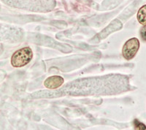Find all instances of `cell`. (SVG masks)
Masks as SVG:
<instances>
[{
  "mask_svg": "<svg viewBox=\"0 0 146 130\" xmlns=\"http://www.w3.org/2000/svg\"><path fill=\"white\" fill-rule=\"evenodd\" d=\"M33 58V53L29 47L17 50L11 57V64L14 67H21L28 64Z\"/></svg>",
  "mask_w": 146,
  "mask_h": 130,
  "instance_id": "obj_1",
  "label": "cell"
},
{
  "mask_svg": "<svg viewBox=\"0 0 146 130\" xmlns=\"http://www.w3.org/2000/svg\"><path fill=\"white\" fill-rule=\"evenodd\" d=\"M140 35L143 40L146 41V24H145L140 29Z\"/></svg>",
  "mask_w": 146,
  "mask_h": 130,
  "instance_id": "obj_6",
  "label": "cell"
},
{
  "mask_svg": "<svg viewBox=\"0 0 146 130\" xmlns=\"http://www.w3.org/2000/svg\"><path fill=\"white\" fill-rule=\"evenodd\" d=\"M64 80L62 77L58 75L48 77V78L44 81V86L48 89H56L62 86L64 84Z\"/></svg>",
  "mask_w": 146,
  "mask_h": 130,
  "instance_id": "obj_3",
  "label": "cell"
},
{
  "mask_svg": "<svg viewBox=\"0 0 146 130\" xmlns=\"http://www.w3.org/2000/svg\"><path fill=\"white\" fill-rule=\"evenodd\" d=\"M134 125H135V129H146L145 126L143 123L139 122L137 120H135V121H134Z\"/></svg>",
  "mask_w": 146,
  "mask_h": 130,
  "instance_id": "obj_5",
  "label": "cell"
},
{
  "mask_svg": "<svg viewBox=\"0 0 146 130\" xmlns=\"http://www.w3.org/2000/svg\"><path fill=\"white\" fill-rule=\"evenodd\" d=\"M137 20L139 23L143 25L146 24V5H143V7L139 8L137 13Z\"/></svg>",
  "mask_w": 146,
  "mask_h": 130,
  "instance_id": "obj_4",
  "label": "cell"
},
{
  "mask_svg": "<svg viewBox=\"0 0 146 130\" xmlns=\"http://www.w3.org/2000/svg\"><path fill=\"white\" fill-rule=\"evenodd\" d=\"M139 48V41L137 38H131L124 44L122 50V54L126 60H131L137 53Z\"/></svg>",
  "mask_w": 146,
  "mask_h": 130,
  "instance_id": "obj_2",
  "label": "cell"
}]
</instances>
